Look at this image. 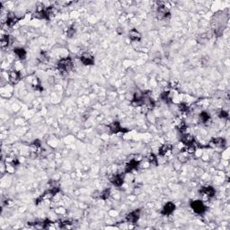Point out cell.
Wrapping results in <instances>:
<instances>
[{
    "instance_id": "cell-13",
    "label": "cell",
    "mask_w": 230,
    "mask_h": 230,
    "mask_svg": "<svg viewBox=\"0 0 230 230\" xmlns=\"http://www.w3.org/2000/svg\"><path fill=\"white\" fill-rule=\"evenodd\" d=\"M9 80L13 83L15 84L20 80V74L17 71H11L9 73Z\"/></svg>"
},
{
    "instance_id": "cell-2",
    "label": "cell",
    "mask_w": 230,
    "mask_h": 230,
    "mask_svg": "<svg viewBox=\"0 0 230 230\" xmlns=\"http://www.w3.org/2000/svg\"><path fill=\"white\" fill-rule=\"evenodd\" d=\"M191 207L197 214H203L206 211V207L202 201H194L191 203Z\"/></svg>"
},
{
    "instance_id": "cell-17",
    "label": "cell",
    "mask_w": 230,
    "mask_h": 230,
    "mask_svg": "<svg viewBox=\"0 0 230 230\" xmlns=\"http://www.w3.org/2000/svg\"><path fill=\"white\" fill-rule=\"evenodd\" d=\"M200 119H201V120L202 121V123H207V122L210 121V114H209L208 112H202L200 114Z\"/></svg>"
},
{
    "instance_id": "cell-24",
    "label": "cell",
    "mask_w": 230,
    "mask_h": 230,
    "mask_svg": "<svg viewBox=\"0 0 230 230\" xmlns=\"http://www.w3.org/2000/svg\"><path fill=\"white\" fill-rule=\"evenodd\" d=\"M147 160H148L150 163H154V162H156V156H155L154 155H149V156H148Z\"/></svg>"
},
{
    "instance_id": "cell-18",
    "label": "cell",
    "mask_w": 230,
    "mask_h": 230,
    "mask_svg": "<svg viewBox=\"0 0 230 230\" xmlns=\"http://www.w3.org/2000/svg\"><path fill=\"white\" fill-rule=\"evenodd\" d=\"M8 44H9V37L7 35L2 36V38H1V47L2 48L7 47Z\"/></svg>"
},
{
    "instance_id": "cell-12",
    "label": "cell",
    "mask_w": 230,
    "mask_h": 230,
    "mask_svg": "<svg viewBox=\"0 0 230 230\" xmlns=\"http://www.w3.org/2000/svg\"><path fill=\"white\" fill-rule=\"evenodd\" d=\"M226 144V141L222 138H216L213 139L210 142V145L213 147H224Z\"/></svg>"
},
{
    "instance_id": "cell-19",
    "label": "cell",
    "mask_w": 230,
    "mask_h": 230,
    "mask_svg": "<svg viewBox=\"0 0 230 230\" xmlns=\"http://www.w3.org/2000/svg\"><path fill=\"white\" fill-rule=\"evenodd\" d=\"M16 22H17V19L15 18V16H8L7 19V24L8 26H13Z\"/></svg>"
},
{
    "instance_id": "cell-6",
    "label": "cell",
    "mask_w": 230,
    "mask_h": 230,
    "mask_svg": "<svg viewBox=\"0 0 230 230\" xmlns=\"http://www.w3.org/2000/svg\"><path fill=\"white\" fill-rule=\"evenodd\" d=\"M139 166V162L136 160V159H132L130 160L126 166V168H125V172L126 173H129V172H131L133 171L135 169H137Z\"/></svg>"
},
{
    "instance_id": "cell-20",
    "label": "cell",
    "mask_w": 230,
    "mask_h": 230,
    "mask_svg": "<svg viewBox=\"0 0 230 230\" xmlns=\"http://www.w3.org/2000/svg\"><path fill=\"white\" fill-rule=\"evenodd\" d=\"M161 98H162V99L165 101V102L169 101V100H170V93H169V92H164V93H162Z\"/></svg>"
},
{
    "instance_id": "cell-14",
    "label": "cell",
    "mask_w": 230,
    "mask_h": 230,
    "mask_svg": "<svg viewBox=\"0 0 230 230\" xmlns=\"http://www.w3.org/2000/svg\"><path fill=\"white\" fill-rule=\"evenodd\" d=\"M194 141V138L191 135V134H188V133H185L183 138H182V142L185 145H190L191 143H192Z\"/></svg>"
},
{
    "instance_id": "cell-9",
    "label": "cell",
    "mask_w": 230,
    "mask_h": 230,
    "mask_svg": "<svg viewBox=\"0 0 230 230\" xmlns=\"http://www.w3.org/2000/svg\"><path fill=\"white\" fill-rule=\"evenodd\" d=\"M112 183L116 187H120L123 184V177L120 175H116L111 180Z\"/></svg>"
},
{
    "instance_id": "cell-1",
    "label": "cell",
    "mask_w": 230,
    "mask_h": 230,
    "mask_svg": "<svg viewBox=\"0 0 230 230\" xmlns=\"http://www.w3.org/2000/svg\"><path fill=\"white\" fill-rule=\"evenodd\" d=\"M58 67L61 72H69L73 69V62H72L71 58H65L58 61Z\"/></svg>"
},
{
    "instance_id": "cell-3",
    "label": "cell",
    "mask_w": 230,
    "mask_h": 230,
    "mask_svg": "<svg viewBox=\"0 0 230 230\" xmlns=\"http://www.w3.org/2000/svg\"><path fill=\"white\" fill-rule=\"evenodd\" d=\"M140 217V210H134L132 212H130L127 218H126V220L129 222V223H135L139 220Z\"/></svg>"
},
{
    "instance_id": "cell-7",
    "label": "cell",
    "mask_w": 230,
    "mask_h": 230,
    "mask_svg": "<svg viewBox=\"0 0 230 230\" xmlns=\"http://www.w3.org/2000/svg\"><path fill=\"white\" fill-rule=\"evenodd\" d=\"M201 192L203 193V195L208 196L209 198H211V197H213V196L215 195V190H214V188L211 187V186L203 187V188L201 190Z\"/></svg>"
},
{
    "instance_id": "cell-23",
    "label": "cell",
    "mask_w": 230,
    "mask_h": 230,
    "mask_svg": "<svg viewBox=\"0 0 230 230\" xmlns=\"http://www.w3.org/2000/svg\"><path fill=\"white\" fill-rule=\"evenodd\" d=\"M219 117H220V118H223V119H226V118L228 117V113H227L226 111H221V112H219Z\"/></svg>"
},
{
    "instance_id": "cell-22",
    "label": "cell",
    "mask_w": 230,
    "mask_h": 230,
    "mask_svg": "<svg viewBox=\"0 0 230 230\" xmlns=\"http://www.w3.org/2000/svg\"><path fill=\"white\" fill-rule=\"evenodd\" d=\"M188 105L186 104H182L181 105H180V110L182 111V112H187L188 111Z\"/></svg>"
},
{
    "instance_id": "cell-16",
    "label": "cell",
    "mask_w": 230,
    "mask_h": 230,
    "mask_svg": "<svg viewBox=\"0 0 230 230\" xmlns=\"http://www.w3.org/2000/svg\"><path fill=\"white\" fill-rule=\"evenodd\" d=\"M171 148H172V147H171L170 145L165 144L164 146H162L161 148L159 149V154H160L161 156H165V155H166L169 151H171Z\"/></svg>"
},
{
    "instance_id": "cell-11",
    "label": "cell",
    "mask_w": 230,
    "mask_h": 230,
    "mask_svg": "<svg viewBox=\"0 0 230 230\" xmlns=\"http://www.w3.org/2000/svg\"><path fill=\"white\" fill-rule=\"evenodd\" d=\"M129 38L132 40V41H139V40H140V38H141L140 34H139V32L136 29H131V30L129 31Z\"/></svg>"
},
{
    "instance_id": "cell-21",
    "label": "cell",
    "mask_w": 230,
    "mask_h": 230,
    "mask_svg": "<svg viewBox=\"0 0 230 230\" xmlns=\"http://www.w3.org/2000/svg\"><path fill=\"white\" fill-rule=\"evenodd\" d=\"M110 194H111V191L108 189V190H105L104 191H103V193L101 194V198L103 200H107L109 197H110Z\"/></svg>"
},
{
    "instance_id": "cell-8",
    "label": "cell",
    "mask_w": 230,
    "mask_h": 230,
    "mask_svg": "<svg viewBox=\"0 0 230 230\" xmlns=\"http://www.w3.org/2000/svg\"><path fill=\"white\" fill-rule=\"evenodd\" d=\"M109 129H110V131L112 133H118V132H120V131L122 130L121 126L118 121H114V122L111 123L109 125Z\"/></svg>"
},
{
    "instance_id": "cell-10",
    "label": "cell",
    "mask_w": 230,
    "mask_h": 230,
    "mask_svg": "<svg viewBox=\"0 0 230 230\" xmlns=\"http://www.w3.org/2000/svg\"><path fill=\"white\" fill-rule=\"evenodd\" d=\"M168 15H169V12H168V10L165 7H158V9H157V15H158L159 19L166 18Z\"/></svg>"
},
{
    "instance_id": "cell-4",
    "label": "cell",
    "mask_w": 230,
    "mask_h": 230,
    "mask_svg": "<svg viewBox=\"0 0 230 230\" xmlns=\"http://www.w3.org/2000/svg\"><path fill=\"white\" fill-rule=\"evenodd\" d=\"M80 59H81L82 63H83L84 65H86V66L93 65V63H94V58H93V57L91 54H89V53H84V54L81 56Z\"/></svg>"
},
{
    "instance_id": "cell-15",
    "label": "cell",
    "mask_w": 230,
    "mask_h": 230,
    "mask_svg": "<svg viewBox=\"0 0 230 230\" xmlns=\"http://www.w3.org/2000/svg\"><path fill=\"white\" fill-rule=\"evenodd\" d=\"M15 55L20 58V59H24L26 58V51L24 49L22 48H16L15 50Z\"/></svg>"
},
{
    "instance_id": "cell-5",
    "label": "cell",
    "mask_w": 230,
    "mask_h": 230,
    "mask_svg": "<svg viewBox=\"0 0 230 230\" xmlns=\"http://www.w3.org/2000/svg\"><path fill=\"white\" fill-rule=\"evenodd\" d=\"M175 210V204L172 203V202H168L164 206V208L162 210V214L163 215H170L174 212Z\"/></svg>"
}]
</instances>
